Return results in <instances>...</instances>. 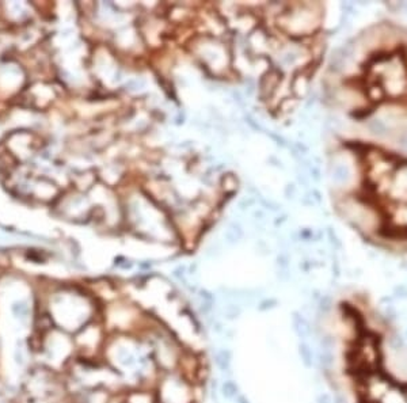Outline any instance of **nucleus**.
Returning a JSON list of instances; mask_svg holds the SVG:
<instances>
[{"mask_svg":"<svg viewBox=\"0 0 407 403\" xmlns=\"http://www.w3.org/2000/svg\"><path fill=\"white\" fill-rule=\"evenodd\" d=\"M335 315L319 354L334 403H407V344L396 323L365 293L341 300Z\"/></svg>","mask_w":407,"mask_h":403,"instance_id":"f257e3e1","label":"nucleus"},{"mask_svg":"<svg viewBox=\"0 0 407 403\" xmlns=\"http://www.w3.org/2000/svg\"><path fill=\"white\" fill-rule=\"evenodd\" d=\"M357 186L353 202L367 242L407 255V154L382 143H356Z\"/></svg>","mask_w":407,"mask_h":403,"instance_id":"f03ea898","label":"nucleus"},{"mask_svg":"<svg viewBox=\"0 0 407 403\" xmlns=\"http://www.w3.org/2000/svg\"><path fill=\"white\" fill-rule=\"evenodd\" d=\"M356 51L352 83L357 117L407 118V25L379 20L363 33Z\"/></svg>","mask_w":407,"mask_h":403,"instance_id":"7ed1b4c3","label":"nucleus"},{"mask_svg":"<svg viewBox=\"0 0 407 403\" xmlns=\"http://www.w3.org/2000/svg\"><path fill=\"white\" fill-rule=\"evenodd\" d=\"M194 385L178 371L162 373L153 390L156 403H197Z\"/></svg>","mask_w":407,"mask_h":403,"instance_id":"20e7f679","label":"nucleus"},{"mask_svg":"<svg viewBox=\"0 0 407 403\" xmlns=\"http://www.w3.org/2000/svg\"><path fill=\"white\" fill-rule=\"evenodd\" d=\"M215 363L222 373L231 375V363H232V352L228 347H222L215 353Z\"/></svg>","mask_w":407,"mask_h":403,"instance_id":"39448f33","label":"nucleus"},{"mask_svg":"<svg viewBox=\"0 0 407 403\" xmlns=\"http://www.w3.org/2000/svg\"><path fill=\"white\" fill-rule=\"evenodd\" d=\"M125 403H156L155 391H132L129 395H127Z\"/></svg>","mask_w":407,"mask_h":403,"instance_id":"423d86ee","label":"nucleus"},{"mask_svg":"<svg viewBox=\"0 0 407 403\" xmlns=\"http://www.w3.org/2000/svg\"><path fill=\"white\" fill-rule=\"evenodd\" d=\"M220 392L227 399H235L240 394L239 392V385L236 384L234 380H231V379H227L225 382H223V384L220 385Z\"/></svg>","mask_w":407,"mask_h":403,"instance_id":"0eeeda50","label":"nucleus"},{"mask_svg":"<svg viewBox=\"0 0 407 403\" xmlns=\"http://www.w3.org/2000/svg\"><path fill=\"white\" fill-rule=\"evenodd\" d=\"M240 314H242V309H240L239 306H235V304H229L225 308V318L228 321H235V319L239 318Z\"/></svg>","mask_w":407,"mask_h":403,"instance_id":"6e6552de","label":"nucleus"},{"mask_svg":"<svg viewBox=\"0 0 407 403\" xmlns=\"http://www.w3.org/2000/svg\"><path fill=\"white\" fill-rule=\"evenodd\" d=\"M300 349V356H301V359H303V361H304L305 366H311L312 365V353L311 350H310V347L307 346L305 344H301L299 346Z\"/></svg>","mask_w":407,"mask_h":403,"instance_id":"1a4fd4ad","label":"nucleus"},{"mask_svg":"<svg viewBox=\"0 0 407 403\" xmlns=\"http://www.w3.org/2000/svg\"><path fill=\"white\" fill-rule=\"evenodd\" d=\"M212 330L216 334H220V335H222V334H224V331H225V327H224L222 322L215 321L213 322V325H212Z\"/></svg>","mask_w":407,"mask_h":403,"instance_id":"9d476101","label":"nucleus"},{"mask_svg":"<svg viewBox=\"0 0 407 403\" xmlns=\"http://www.w3.org/2000/svg\"><path fill=\"white\" fill-rule=\"evenodd\" d=\"M274 304H276L274 300H266V302H263L259 304L258 309H259V311H266V309H270L272 307H274Z\"/></svg>","mask_w":407,"mask_h":403,"instance_id":"9b49d317","label":"nucleus"},{"mask_svg":"<svg viewBox=\"0 0 407 403\" xmlns=\"http://www.w3.org/2000/svg\"><path fill=\"white\" fill-rule=\"evenodd\" d=\"M235 403H250V401H248L247 398L244 397V395L239 394V395L235 398Z\"/></svg>","mask_w":407,"mask_h":403,"instance_id":"f8f14e48","label":"nucleus"}]
</instances>
